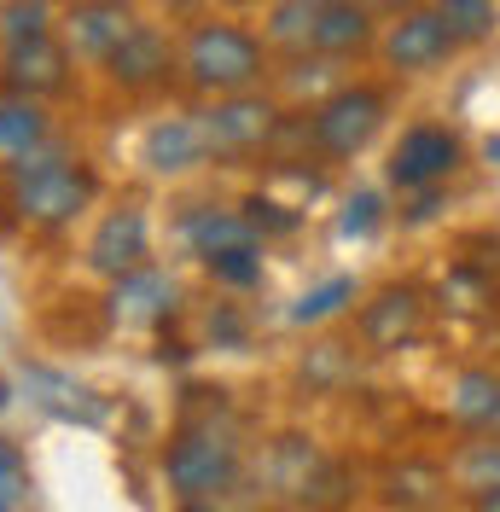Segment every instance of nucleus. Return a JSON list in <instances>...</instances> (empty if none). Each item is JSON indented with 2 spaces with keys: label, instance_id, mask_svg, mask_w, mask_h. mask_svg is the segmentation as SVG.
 Segmentation results:
<instances>
[{
  "label": "nucleus",
  "instance_id": "nucleus-1",
  "mask_svg": "<svg viewBox=\"0 0 500 512\" xmlns=\"http://www.w3.org/2000/svg\"><path fill=\"white\" fill-rule=\"evenodd\" d=\"M268 64H274V47L233 18H192L181 35V82L204 99L262 94Z\"/></svg>",
  "mask_w": 500,
  "mask_h": 512
},
{
  "label": "nucleus",
  "instance_id": "nucleus-2",
  "mask_svg": "<svg viewBox=\"0 0 500 512\" xmlns=\"http://www.w3.org/2000/svg\"><path fill=\"white\" fill-rule=\"evenodd\" d=\"M94 192H99V181L82 158L35 152V158L12 163V210L30 227H70L94 204Z\"/></svg>",
  "mask_w": 500,
  "mask_h": 512
},
{
  "label": "nucleus",
  "instance_id": "nucleus-3",
  "mask_svg": "<svg viewBox=\"0 0 500 512\" xmlns=\"http://www.w3.org/2000/svg\"><path fill=\"white\" fill-rule=\"evenodd\" d=\"M163 478H169L181 507L227 495L233 478H239V443H233V431H221V425H187V431H175L169 448H163Z\"/></svg>",
  "mask_w": 500,
  "mask_h": 512
},
{
  "label": "nucleus",
  "instance_id": "nucleus-4",
  "mask_svg": "<svg viewBox=\"0 0 500 512\" xmlns=\"http://www.w3.org/2000/svg\"><path fill=\"white\" fill-rule=\"evenodd\" d=\"M390 117V99L373 82H344L309 111V146L326 163H349L373 146V134Z\"/></svg>",
  "mask_w": 500,
  "mask_h": 512
},
{
  "label": "nucleus",
  "instance_id": "nucleus-5",
  "mask_svg": "<svg viewBox=\"0 0 500 512\" xmlns=\"http://www.w3.org/2000/svg\"><path fill=\"white\" fill-rule=\"evenodd\" d=\"M425 320H431V297H425V286H413V280H390V286H378L373 297L355 309V338H361V350L367 355H396V350H407V344H419Z\"/></svg>",
  "mask_w": 500,
  "mask_h": 512
},
{
  "label": "nucleus",
  "instance_id": "nucleus-6",
  "mask_svg": "<svg viewBox=\"0 0 500 512\" xmlns=\"http://www.w3.org/2000/svg\"><path fill=\"white\" fill-rule=\"evenodd\" d=\"M204 123V146H210V163H239V158H256L274 128H280V105L268 94H239V99H210L198 111Z\"/></svg>",
  "mask_w": 500,
  "mask_h": 512
},
{
  "label": "nucleus",
  "instance_id": "nucleus-7",
  "mask_svg": "<svg viewBox=\"0 0 500 512\" xmlns=\"http://www.w3.org/2000/svg\"><path fill=\"white\" fill-rule=\"evenodd\" d=\"M378 53L402 76H425V70H437L442 59L460 53V35L448 30V18H442L437 6H402L384 24V35H378Z\"/></svg>",
  "mask_w": 500,
  "mask_h": 512
},
{
  "label": "nucleus",
  "instance_id": "nucleus-8",
  "mask_svg": "<svg viewBox=\"0 0 500 512\" xmlns=\"http://www.w3.org/2000/svg\"><path fill=\"white\" fill-rule=\"evenodd\" d=\"M466 163V140L454 134L448 123H413L396 140V152H390V187H402V192H431L442 187L454 169Z\"/></svg>",
  "mask_w": 500,
  "mask_h": 512
},
{
  "label": "nucleus",
  "instance_id": "nucleus-9",
  "mask_svg": "<svg viewBox=\"0 0 500 512\" xmlns=\"http://www.w3.org/2000/svg\"><path fill=\"white\" fill-rule=\"evenodd\" d=\"M140 24L146 18L134 12V0H70L59 12V41H64L70 59L105 64Z\"/></svg>",
  "mask_w": 500,
  "mask_h": 512
},
{
  "label": "nucleus",
  "instance_id": "nucleus-10",
  "mask_svg": "<svg viewBox=\"0 0 500 512\" xmlns=\"http://www.w3.org/2000/svg\"><path fill=\"white\" fill-rule=\"evenodd\" d=\"M146 256H152V222H146L140 204L105 210L94 222V233H88V245H82V262L94 268L99 280H128V274L152 268Z\"/></svg>",
  "mask_w": 500,
  "mask_h": 512
},
{
  "label": "nucleus",
  "instance_id": "nucleus-11",
  "mask_svg": "<svg viewBox=\"0 0 500 512\" xmlns=\"http://www.w3.org/2000/svg\"><path fill=\"white\" fill-rule=\"evenodd\" d=\"M175 70H181V41H169V30H157V24H140L111 59L99 64V76L117 94H152Z\"/></svg>",
  "mask_w": 500,
  "mask_h": 512
},
{
  "label": "nucleus",
  "instance_id": "nucleus-12",
  "mask_svg": "<svg viewBox=\"0 0 500 512\" xmlns=\"http://www.w3.org/2000/svg\"><path fill=\"white\" fill-rule=\"evenodd\" d=\"M0 82L6 94H30L47 99L70 82V53H64L59 35H41V41H24V47H0Z\"/></svg>",
  "mask_w": 500,
  "mask_h": 512
},
{
  "label": "nucleus",
  "instance_id": "nucleus-13",
  "mask_svg": "<svg viewBox=\"0 0 500 512\" xmlns=\"http://www.w3.org/2000/svg\"><path fill=\"white\" fill-rule=\"evenodd\" d=\"M140 163H146L152 175H192L198 163H210V146H204V123H198V111L157 117V123L140 134Z\"/></svg>",
  "mask_w": 500,
  "mask_h": 512
},
{
  "label": "nucleus",
  "instance_id": "nucleus-14",
  "mask_svg": "<svg viewBox=\"0 0 500 512\" xmlns=\"http://www.w3.org/2000/svg\"><path fill=\"white\" fill-rule=\"evenodd\" d=\"M181 245H187L198 262H210V256L221 251H245V245H256V227H250L245 210H227V204H192V210H181Z\"/></svg>",
  "mask_w": 500,
  "mask_h": 512
},
{
  "label": "nucleus",
  "instance_id": "nucleus-15",
  "mask_svg": "<svg viewBox=\"0 0 500 512\" xmlns=\"http://www.w3.org/2000/svg\"><path fill=\"white\" fill-rule=\"evenodd\" d=\"M378 18H373V6L367 0H332V6H320L314 12V53L320 59H355V53H367L378 41L373 30Z\"/></svg>",
  "mask_w": 500,
  "mask_h": 512
},
{
  "label": "nucleus",
  "instance_id": "nucleus-16",
  "mask_svg": "<svg viewBox=\"0 0 500 512\" xmlns=\"http://www.w3.org/2000/svg\"><path fill=\"white\" fill-rule=\"evenodd\" d=\"M448 419L466 437H500V373L460 367L454 384H448Z\"/></svg>",
  "mask_w": 500,
  "mask_h": 512
},
{
  "label": "nucleus",
  "instance_id": "nucleus-17",
  "mask_svg": "<svg viewBox=\"0 0 500 512\" xmlns=\"http://www.w3.org/2000/svg\"><path fill=\"white\" fill-rule=\"evenodd\" d=\"M448 466L437 460H402L384 472V507L390 512H437L448 501Z\"/></svg>",
  "mask_w": 500,
  "mask_h": 512
},
{
  "label": "nucleus",
  "instance_id": "nucleus-18",
  "mask_svg": "<svg viewBox=\"0 0 500 512\" xmlns=\"http://www.w3.org/2000/svg\"><path fill=\"white\" fill-rule=\"evenodd\" d=\"M268 478L280 489L285 501H309L320 478H326V460H320V448L314 437H297V431H285L280 443L268 448Z\"/></svg>",
  "mask_w": 500,
  "mask_h": 512
},
{
  "label": "nucleus",
  "instance_id": "nucleus-19",
  "mask_svg": "<svg viewBox=\"0 0 500 512\" xmlns=\"http://www.w3.org/2000/svg\"><path fill=\"white\" fill-rule=\"evenodd\" d=\"M47 140H53V117H47V105H41V99L0 94V158L24 163V158H35Z\"/></svg>",
  "mask_w": 500,
  "mask_h": 512
},
{
  "label": "nucleus",
  "instance_id": "nucleus-20",
  "mask_svg": "<svg viewBox=\"0 0 500 512\" xmlns=\"http://www.w3.org/2000/svg\"><path fill=\"white\" fill-rule=\"evenodd\" d=\"M117 320L123 326H152V320H163L169 309H175V286L157 274V268H140V274H128V280H117Z\"/></svg>",
  "mask_w": 500,
  "mask_h": 512
},
{
  "label": "nucleus",
  "instance_id": "nucleus-21",
  "mask_svg": "<svg viewBox=\"0 0 500 512\" xmlns=\"http://www.w3.org/2000/svg\"><path fill=\"white\" fill-rule=\"evenodd\" d=\"M448 483H454V495H489L500 489V437H471V443L454 448V460H448Z\"/></svg>",
  "mask_w": 500,
  "mask_h": 512
},
{
  "label": "nucleus",
  "instance_id": "nucleus-22",
  "mask_svg": "<svg viewBox=\"0 0 500 512\" xmlns=\"http://www.w3.org/2000/svg\"><path fill=\"white\" fill-rule=\"evenodd\" d=\"M41 35H59L47 0H0V47H24Z\"/></svg>",
  "mask_w": 500,
  "mask_h": 512
},
{
  "label": "nucleus",
  "instance_id": "nucleus-23",
  "mask_svg": "<svg viewBox=\"0 0 500 512\" xmlns=\"http://www.w3.org/2000/svg\"><path fill=\"white\" fill-rule=\"evenodd\" d=\"M349 303H355V280H349V274H332L326 286L303 291V297L291 303V326H320V320L344 315Z\"/></svg>",
  "mask_w": 500,
  "mask_h": 512
},
{
  "label": "nucleus",
  "instance_id": "nucleus-24",
  "mask_svg": "<svg viewBox=\"0 0 500 512\" xmlns=\"http://www.w3.org/2000/svg\"><path fill=\"white\" fill-rule=\"evenodd\" d=\"M262 41H268V47H309L314 41V6L309 0H274Z\"/></svg>",
  "mask_w": 500,
  "mask_h": 512
},
{
  "label": "nucleus",
  "instance_id": "nucleus-25",
  "mask_svg": "<svg viewBox=\"0 0 500 512\" xmlns=\"http://www.w3.org/2000/svg\"><path fill=\"white\" fill-rule=\"evenodd\" d=\"M204 274L221 280V286H262V245H245V251H221L204 262Z\"/></svg>",
  "mask_w": 500,
  "mask_h": 512
},
{
  "label": "nucleus",
  "instance_id": "nucleus-26",
  "mask_svg": "<svg viewBox=\"0 0 500 512\" xmlns=\"http://www.w3.org/2000/svg\"><path fill=\"white\" fill-rule=\"evenodd\" d=\"M437 12L448 18V30L460 41H477V35L495 30V0H454V6H437Z\"/></svg>",
  "mask_w": 500,
  "mask_h": 512
},
{
  "label": "nucleus",
  "instance_id": "nucleus-27",
  "mask_svg": "<svg viewBox=\"0 0 500 512\" xmlns=\"http://www.w3.org/2000/svg\"><path fill=\"white\" fill-rule=\"evenodd\" d=\"M18 489H24V472H18V454L0 448V512L18 507Z\"/></svg>",
  "mask_w": 500,
  "mask_h": 512
},
{
  "label": "nucleus",
  "instance_id": "nucleus-28",
  "mask_svg": "<svg viewBox=\"0 0 500 512\" xmlns=\"http://www.w3.org/2000/svg\"><path fill=\"white\" fill-rule=\"evenodd\" d=\"M373 222H378V192H355L349 216H344V233H373Z\"/></svg>",
  "mask_w": 500,
  "mask_h": 512
},
{
  "label": "nucleus",
  "instance_id": "nucleus-29",
  "mask_svg": "<svg viewBox=\"0 0 500 512\" xmlns=\"http://www.w3.org/2000/svg\"><path fill=\"white\" fill-rule=\"evenodd\" d=\"M471 512H500V489H489V495H477V501H471Z\"/></svg>",
  "mask_w": 500,
  "mask_h": 512
},
{
  "label": "nucleus",
  "instance_id": "nucleus-30",
  "mask_svg": "<svg viewBox=\"0 0 500 512\" xmlns=\"http://www.w3.org/2000/svg\"><path fill=\"white\" fill-rule=\"evenodd\" d=\"M221 6H233V12H250V6H274V0H221Z\"/></svg>",
  "mask_w": 500,
  "mask_h": 512
},
{
  "label": "nucleus",
  "instance_id": "nucleus-31",
  "mask_svg": "<svg viewBox=\"0 0 500 512\" xmlns=\"http://www.w3.org/2000/svg\"><path fill=\"white\" fill-rule=\"evenodd\" d=\"M181 512H221V507H216V501H187Z\"/></svg>",
  "mask_w": 500,
  "mask_h": 512
},
{
  "label": "nucleus",
  "instance_id": "nucleus-32",
  "mask_svg": "<svg viewBox=\"0 0 500 512\" xmlns=\"http://www.w3.org/2000/svg\"><path fill=\"white\" fill-rule=\"evenodd\" d=\"M163 6H175V12H181V6H192V0H163Z\"/></svg>",
  "mask_w": 500,
  "mask_h": 512
},
{
  "label": "nucleus",
  "instance_id": "nucleus-33",
  "mask_svg": "<svg viewBox=\"0 0 500 512\" xmlns=\"http://www.w3.org/2000/svg\"><path fill=\"white\" fill-rule=\"evenodd\" d=\"M309 6H314V12H320V6H332V0H309Z\"/></svg>",
  "mask_w": 500,
  "mask_h": 512
},
{
  "label": "nucleus",
  "instance_id": "nucleus-34",
  "mask_svg": "<svg viewBox=\"0 0 500 512\" xmlns=\"http://www.w3.org/2000/svg\"><path fill=\"white\" fill-rule=\"evenodd\" d=\"M0 408H6V384H0Z\"/></svg>",
  "mask_w": 500,
  "mask_h": 512
},
{
  "label": "nucleus",
  "instance_id": "nucleus-35",
  "mask_svg": "<svg viewBox=\"0 0 500 512\" xmlns=\"http://www.w3.org/2000/svg\"><path fill=\"white\" fill-rule=\"evenodd\" d=\"M431 6H454V0H431Z\"/></svg>",
  "mask_w": 500,
  "mask_h": 512
},
{
  "label": "nucleus",
  "instance_id": "nucleus-36",
  "mask_svg": "<svg viewBox=\"0 0 500 512\" xmlns=\"http://www.w3.org/2000/svg\"><path fill=\"white\" fill-rule=\"evenodd\" d=\"M367 6H373V0H367ZM390 6H407V0H390Z\"/></svg>",
  "mask_w": 500,
  "mask_h": 512
},
{
  "label": "nucleus",
  "instance_id": "nucleus-37",
  "mask_svg": "<svg viewBox=\"0 0 500 512\" xmlns=\"http://www.w3.org/2000/svg\"><path fill=\"white\" fill-rule=\"evenodd\" d=\"M47 6H53V0H47Z\"/></svg>",
  "mask_w": 500,
  "mask_h": 512
}]
</instances>
